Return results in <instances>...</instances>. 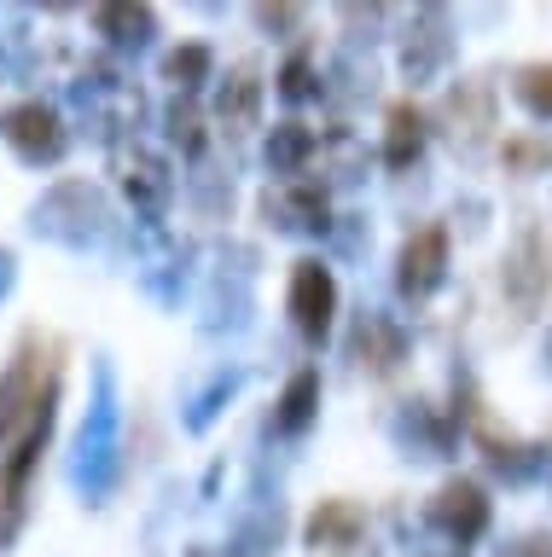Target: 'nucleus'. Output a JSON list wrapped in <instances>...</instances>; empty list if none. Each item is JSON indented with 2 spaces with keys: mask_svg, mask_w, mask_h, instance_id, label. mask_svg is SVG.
Instances as JSON below:
<instances>
[{
  "mask_svg": "<svg viewBox=\"0 0 552 557\" xmlns=\"http://www.w3.org/2000/svg\"><path fill=\"white\" fill-rule=\"evenodd\" d=\"M106 226H111L106 191L88 186V181H64V186H53V191L36 203V233L71 244V250H88V244H99V238H106Z\"/></svg>",
  "mask_w": 552,
  "mask_h": 557,
  "instance_id": "f257e3e1",
  "label": "nucleus"
},
{
  "mask_svg": "<svg viewBox=\"0 0 552 557\" xmlns=\"http://www.w3.org/2000/svg\"><path fill=\"white\" fill-rule=\"evenodd\" d=\"M0 139H7L12 157L29 169H53V163H64V151H71V128H64V116L47 99L12 104V111L0 116Z\"/></svg>",
  "mask_w": 552,
  "mask_h": 557,
  "instance_id": "f03ea898",
  "label": "nucleus"
},
{
  "mask_svg": "<svg viewBox=\"0 0 552 557\" xmlns=\"http://www.w3.org/2000/svg\"><path fill=\"white\" fill-rule=\"evenodd\" d=\"M111 482H116V395H111V372L99 366V400L88 407V424H82V442H76V487L99 499Z\"/></svg>",
  "mask_w": 552,
  "mask_h": 557,
  "instance_id": "7ed1b4c3",
  "label": "nucleus"
},
{
  "mask_svg": "<svg viewBox=\"0 0 552 557\" xmlns=\"http://www.w3.org/2000/svg\"><path fill=\"white\" fill-rule=\"evenodd\" d=\"M53 424H59V377H47V389L36 400V412H29L19 447H12V459L0 465V517H24V487H29V476H36Z\"/></svg>",
  "mask_w": 552,
  "mask_h": 557,
  "instance_id": "20e7f679",
  "label": "nucleus"
},
{
  "mask_svg": "<svg viewBox=\"0 0 552 557\" xmlns=\"http://www.w3.org/2000/svg\"><path fill=\"white\" fill-rule=\"evenodd\" d=\"M41 389H47L41 383V337L24 331L19 348H12V360H7V372H0V442H7L19 424H29Z\"/></svg>",
  "mask_w": 552,
  "mask_h": 557,
  "instance_id": "39448f33",
  "label": "nucleus"
},
{
  "mask_svg": "<svg viewBox=\"0 0 552 557\" xmlns=\"http://www.w3.org/2000/svg\"><path fill=\"white\" fill-rule=\"evenodd\" d=\"M447 64H454V29H447V12L425 7L419 17H413L407 41H402V76L413 87H430L437 76H447Z\"/></svg>",
  "mask_w": 552,
  "mask_h": 557,
  "instance_id": "423d86ee",
  "label": "nucleus"
},
{
  "mask_svg": "<svg viewBox=\"0 0 552 557\" xmlns=\"http://www.w3.org/2000/svg\"><path fill=\"white\" fill-rule=\"evenodd\" d=\"M547 285H552V268H547L541 233H535V226H524V233H517V244H512V256H506V273H500V290H506V302L529 320V313H541Z\"/></svg>",
  "mask_w": 552,
  "mask_h": 557,
  "instance_id": "0eeeda50",
  "label": "nucleus"
},
{
  "mask_svg": "<svg viewBox=\"0 0 552 557\" xmlns=\"http://www.w3.org/2000/svg\"><path fill=\"white\" fill-rule=\"evenodd\" d=\"M430 529L447 534L454 546H471V540L489 534V499H482V487L477 482H442L437 487V499H430Z\"/></svg>",
  "mask_w": 552,
  "mask_h": 557,
  "instance_id": "6e6552de",
  "label": "nucleus"
},
{
  "mask_svg": "<svg viewBox=\"0 0 552 557\" xmlns=\"http://www.w3.org/2000/svg\"><path fill=\"white\" fill-rule=\"evenodd\" d=\"M332 313H338V278L332 268H320V261H297L291 268V320L308 343H320L326 331H332Z\"/></svg>",
  "mask_w": 552,
  "mask_h": 557,
  "instance_id": "1a4fd4ad",
  "label": "nucleus"
},
{
  "mask_svg": "<svg viewBox=\"0 0 552 557\" xmlns=\"http://www.w3.org/2000/svg\"><path fill=\"white\" fill-rule=\"evenodd\" d=\"M116 169H123L128 203L140 209L151 226H158V221H163V209H169V198H175V169H169L158 151H146V146L123 151V157H116Z\"/></svg>",
  "mask_w": 552,
  "mask_h": 557,
  "instance_id": "9d476101",
  "label": "nucleus"
},
{
  "mask_svg": "<svg viewBox=\"0 0 552 557\" xmlns=\"http://www.w3.org/2000/svg\"><path fill=\"white\" fill-rule=\"evenodd\" d=\"M390 435L407 459H447V447H454L459 430H454V418H442L430 400H402L390 418Z\"/></svg>",
  "mask_w": 552,
  "mask_h": 557,
  "instance_id": "9b49d317",
  "label": "nucleus"
},
{
  "mask_svg": "<svg viewBox=\"0 0 552 557\" xmlns=\"http://www.w3.org/2000/svg\"><path fill=\"white\" fill-rule=\"evenodd\" d=\"M447 278V233L442 226H419L407 244H402V261H395V285H402L407 302H425Z\"/></svg>",
  "mask_w": 552,
  "mask_h": 557,
  "instance_id": "f8f14e48",
  "label": "nucleus"
},
{
  "mask_svg": "<svg viewBox=\"0 0 552 557\" xmlns=\"http://www.w3.org/2000/svg\"><path fill=\"white\" fill-rule=\"evenodd\" d=\"M262 215L280 226V233H326V226H332L326 191H320V186H303V181L268 191V198H262Z\"/></svg>",
  "mask_w": 552,
  "mask_h": 557,
  "instance_id": "ddd939ff",
  "label": "nucleus"
},
{
  "mask_svg": "<svg viewBox=\"0 0 552 557\" xmlns=\"http://www.w3.org/2000/svg\"><path fill=\"white\" fill-rule=\"evenodd\" d=\"M355 360L372 366V372H395V366L407 360V331L395 325L390 313L360 308V320H355Z\"/></svg>",
  "mask_w": 552,
  "mask_h": 557,
  "instance_id": "4468645a",
  "label": "nucleus"
},
{
  "mask_svg": "<svg viewBox=\"0 0 552 557\" xmlns=\"http://www.w3.org/2000/svg\"><path fill=\"white\" fill-rule=\"evenodd\" d=\"M367 534V511L355 499H320L315 517H308V546L315 552H343Z\"/></svg>",
  "mask_w": 552,
  "mask_h": 557,
  "instance_id": "2eb2a0df",
  "label": "nucleus"
},
{
  "mask_svg": "<svg viewBox=\"0 0 552 557\" xmlns=\"http://www.w3.org/2000/svg\"><path fill=\"white\" fill-rule=\"evenodd\" d=\"M280 540H285V505L262 499L238 517V529L228 540V557H268V552H280Z\"/></svg>",
  "mask_w": 552,
  "mask_h": 557,
  "instance_id": "dca6fc26",
  "label": "nucleus"
},
{
  "mask_svg": "<svg viewBox=\"0 0 552 557\" xmlns=\"http://www.w3.org/2000/svg\"><path fill=\"white\" fill-rule=\"evenodd\" d=\"M94 29L106 35L116 52H146L151 35H158V12L134 7V0H116V7H99L94 12Z\"/></svg>",
  "mask_w": 552,
  "mask_h": 557,
  "instance_id": "f3484780",
  "label": "nucleus"
},
{
  "mask_svg": "<svg viewBox=\"0 0 552 557\" xmlns=\"http://www.w3.org/2000/svg\"><path fill=\"white\" fill-rule=\"evenodd\" d=\"M256 111H262V76L250 64H238L216 94V122L228 134H245V128H256Z\"/></svg>",
  "mask_w": 552,
  "mask_h": 557,
  "instance_id": "a211bd4d",
  "label": "nucleus"
},
{
  "mask_svg": "<svg viewBox=\"0 0 552 557\" xmlns=\"http://www.w3.org/2000/svg\"><path fill=\"white\" fill-rule=\"evenodd\" d=\"M315 418H320V372L303 366V372L285 383V395L273 400V435H308Z\"/></svg>",
  "mask_w": 552,
  "mask_h": 557,
  "instance_id": "6ab92c4d",
  "label": "nucleus"
},
{
  "mask_svg": "<svg viewBox=\"0 0 552 557\" xmlns=\"http://www.w3.org/2000/svg\"><path fill=\"white\" fill-rule=\"evenodd\" d=\"M447 134H454V146L465 139V146H477L482 134L494 128V94L482 82H459V94L447 99Z\"/></svg>",
  "mask_w": 552,
  "mask_h": 557,
  "instance_id": "aec40b11",
  "label": "nucleus"
},
{
  "mask_svg": "<svg viewBox=\"0 0 552 557\" xmlns=\"http://www.w3.org/2000/svg\"><path fill=\"white\" fill-rule=\"evenodd\" d=\"M425 134H430V122L419 104H390V134H384V163L390 169H407V163H419V151H425Z\"/></svg>",
  "mask_w": 552,
  "mask_h": 557,
  "instance_id": "412c9836",
  "label": "nucleus"
},
{
  "mask_svg": "<svg viewBox=\"0 0 552 557\" xmlns=\"http://www.w3.org/2000/svg\"><path fill=\"white\" fill-rule=\"evenodd\" d=\"M315 157H320V134L303 128V122H280L268 134V169L273 174H303Z\"/></svg>",
  "mask_w": 552,
  "mask_h": 557,
  "instance_id": "4be33fe9",
  "label": "nucleus"
},
{
  "mask_svg": "<svg viewBox=\"0 0 552 557\" xmlns=\"http://www.w3.org/2000/svg\"><path fill=\"white\" fill-rule=\"evenodd\" d=\"M489 470L500 482L524 487V482H535L547 470V447L541 442H489Z\"/></svg>",
  "mask_w": 552,
  "mask_h": 557,
  "instance_id": "5701e85b",
  "label": "nucleus"
},
{
  "mask_svg": "<svg viewBox=\"0 0 552 557\" xmlns=\"http://www.w3.org/2000/svg\"><path fill=\"white\" fill-rule=\"evenodd\" d=\"M210 70H216V59H210V47H204V41H186V47H169L163 52V82H175L181 99L193 94V87L210 82Z\"/></svg>",
  "mask_w": 552,
  "mask_h": 557,
  "instance_id": "b1692460",
  "label": "nucleus"
},
{
  "mask_svg": "<svg viewBox=\"0 0 552 557\" xmlns=\"http://www.w3.org/2000/svg\"><path fill=\"white\" fill-rule=\"evenodd\" d=\"M238 383H245L238 372H216V377H210V383H204V389L193 395V400H186V430H210V418H216V412L233 400Z\"/></svg>",
  "mask_w": 552,
  "mask_h": 557,
  "instance_id": "393cba45",
  "label": "nucleus"
},
{
  "mask_svg": "<svg viewBox=\"0 0 552 557\" xmlns=\"http://www.w3.org/2000/svg\"><path fill=\"white\" fill-rule=\"evenodd\" d=\"M512 94L535 122H552V64H524L512 82Z\"/></svg>",
  "mask_w": 552,
  "mask_h": 557,
  "instance_id": "a878e982",
  "label": "nucleus"
},
{
  "mask_svg": "<svg viewBox=\"0 0 552 557\" xmlns=\"http://www.w3.org/2000/svg\"><path fill=\"white\" fill-rule=\"evenodd\" d=\"M315 94H320L315 59H308V52H291L285 70H280V99H285V104H303V99H315Z\"/></svg>",
  "mask_w": 552,
  "mask_h": 557,
  "instance_id": "bb28decb",
  "label": "nucleus"
},
{
  "mask_svg": "<svg viewBox=\"0 0 552 557\" xmlns=\"http://www.w3.org/2000/svg\"><path fill=\"white\" fill-rule=\"evenodd\" d=\"M169 139H175L186 157L204 151V116H198L193 99H175V104H169Z\"/></svg>",
  "mask_w": 552,
  "mask_h": 557,
  "instance_id": "cd10ccee",
  "label": "nucleus"
},
{
  "mask_svg": "<svg viewBox=\"0 0 552 557\" xmlns=\"http://www.w3.org/2000/svg\"><path fill=\"white\" fill-rule=\"evenodd\" d=\"M332 151H338V181H360V174H367V151H360L349 134H332Z\"/></svg>",
  "mask_w": 552,
  "mask_h": 557,
  "instance_id": "c85d7f7f",
  "label": "nucleus"
},
{
  "mask_svg": "<svg viewBox=\"0 0 552 557\" xmlns=\"http://www.w3.org/2000/svg\"><path fill=\"white\" fill-rule=\"evenodd\" d=\"M349 226H338V250L343 256H360V244H367V233H360V215H343Z\"/></svg>",
  "mask_w": 552,
  "mask_h": 557,
  "instance_id": "c756f323",
  "label": "nucleus"
},
{
  "mask_svg": "<svg viewBox=\"0 0 552 557\" xmlns=\"http://www.w3.org/2000/svg\"><path fill=\"white\" fill-rule=\"evenodd\" d=\"M500 557H552V534H529V540H517V546L500 552Z\"/></svg>",
  "mask_w": 552,
  "mask_h": 557,
  "instance_id": "7c9ffc66",
  "label": "nucleus"
},
{
  "mask_svg": "<svg viewBox=\"0 0 552 557\" xmlns=\"http://www.w3.org/2000/svg\"><path fill=\"white\" fill-rule=\"evenodd\" d=\"M12 534H19V517H0V552L12 546Z\"/></svg>",
  "mask_w": 552,
  "mask_h": 557,
  "instance_id": "2f4dec72",
  "label": "nucleus"
},
{
  "mask_svg": "<svg viewBox=\"0 0 552 557\" xmlns=\"http://www.w3.org/2000/svg\"><path fill=\"white\" fill-rule=\"evenodd\" d=\"M7 285H12V250H0V296H7Z\"/></svg>",
  "mask_w": 552,
  "mask_h": 557,
  "instance_id": "473e14b6",
  "label": "nucleus"
},
{
  "mask_svg": "<svg viewBox=\"0 0 552 557\" xmlns=\"http://www.w3.org/2000/svg\"><path fill=\"white\" fill-rule=\"evenodd\" d=\"M547 372H552V331H547Z\"/></svg>",
  "mask_w": 552,
  "mask_h": 557,
  "instance_id": "72a5a7b5",
  "label": "nucleus"
}]
</instances>
